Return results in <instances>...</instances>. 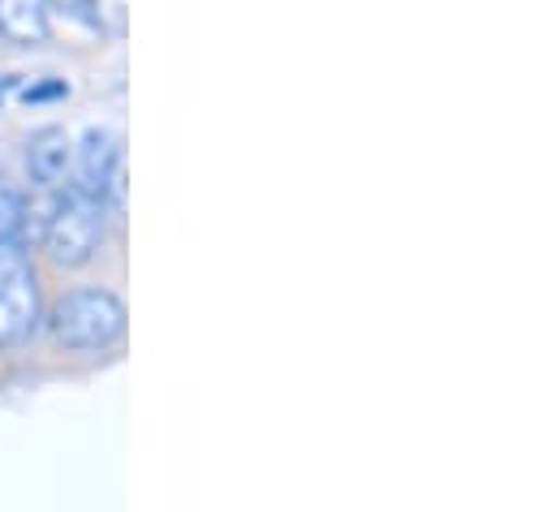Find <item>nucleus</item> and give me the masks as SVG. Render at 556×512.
<instances>
[{
	"instance_id": "f257e3e1",
	"label": "nucleus",
	"mask_w": 556,
	"mask_h": 512,
	"mask_svg": "<svg viewBox=\"0 0 556 512\" xmlns=\"http://www.w3.org/2000/svg\"><path fill=\"white\" fill-rule=\"evenodd\" d=\"M43 328L65 349H109L126 336V302L109 289H70L48 306Z\"/></svg>"
},
{
	"instance_id": "f03ea898",
	"label": "nucleus",
	"mask_w": 556,
	"mask_h": 512,
	"mask_svg": "<svg viewBox=\"0 0 556 512\" xmlns=\"http://www.w3.org/2000/svg\"><path fill=\"white\" fill-rule=\"evenodd\" d=\"M100 233H104V207L87 194H78L74 185L52 194L48 212H43V246L52 263L61 267H83L100 251Z\"/></svg>"
},
{
	"instance_id": "7ed1b4c3",
	"label": "nucleus",
	"mask_w": 556,
	"mask_h": 512,
	"mask_svg": "<svg viewBox=\"0 0 556 512\" xmlns=\"http://www.w3.org/2000/svg\"><path fill=\"white\" fill-rule=\"evenodd\" d=\"M43 323L39 276L22 246H0V345H22Z\"/></svg>"
},
{
	"instance_id": "20e7f679",
	"label": "nucleus",
	"mask_w": 556,
	"mask_h": 512,
	"mask_svg": "<svg viewBox=\"0 0 556 512\" xmlns=\"http://www.w3.org/2000/svg\"><path fill=\"white\" fill-rule=\"evenodd\" d=\"M74 190L100 207L122 190V138L113 129L91 126L74 146Z\"/></svg>"
},
{
	"instance_id": "39448f33",
	"label": "nucleus",
	"mask_w": 556,
	"mask_h": 512,
	"mask_svg": "<svg viewBox=\"0 0 556 512\" xmlns=\"http://www.w3.org/2000/svg\"><path fill=\"white\" fill-rule=\"evenodd\" d=\"M74 168V138L61 126H43L26 138V172L39 190L61 194Z\"/></svg>"
},
{
	"instance_id": "423d86ee",
	"label": "nucleus",
	"mask_w": 556,
	"mask_h": 512,
	"mask_svg": "<svg viewBox=\"0 0 556 512\" xmlns=\"http://www.w3.org/2000/svg\"><path fill=\"white\" fill-rule=\"evenodd\" d=\"M0 35L13 43H48V9L39 0H0Z\"/></svg>"
},
{
	"instance_id": "0eeeda50",
	"label": "nucleus",
	"mask_w": 556,
	"mask_h": 512,
	"mask_svg": "<svg viewBox=\"0 0 556 512\" xmlns=\"http://www.w3.org/2000/svg\"><path fill=\"white\" fill-rule=\"evenodd\" d=\"M22 238H26V203L9 181H0V246H22Z\"/></svg>"
},
{
	"instance_id": "6e6552de",
	"label": "nucleus",
	"mask_w": 556,
	"mask_h": 512,
	"mask_svg": "<svg viewBox=\"0 0 556 512\" xmlns=\"http://www.w3.org/2000/svg\"><path fill=\"white\" fill-rule=\"evenodd\" d=\"M43 9H61L70 17H83V22H100V0H39Z\"/></svg>"
},
{
	"instance_id": "1a4fd4ad",
	"label": "nucleus",
	"mask_w": 556,
	"mask_h": 512,
	"mask_svg": "<svg viewBox=\"0 0 556 512\" xmlns=\"http://www.w3.org/2000/svg\"><path fill=\"white\" fill-rule=\"evenodd\" d=\"M48 95H65V82H52V87H39V91H26V100H48Z\"/></svg>"
},
{
	"instance_id": "9d476101",
	"label": "nucleus",
	"mask_w": 556,
	"mask_h": 512,
	"mask_svg": "<svg viewBox=\"0 0 556 512\" xmlns=\"http://www.w3.org/2000/svg\"><path fill=\"white\" fill-rule=\"evenodd\" d=\"M13 82H17V74H4V78H0V104H4V95L13 91Z\"/></svg>"
}]
</instances>
